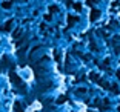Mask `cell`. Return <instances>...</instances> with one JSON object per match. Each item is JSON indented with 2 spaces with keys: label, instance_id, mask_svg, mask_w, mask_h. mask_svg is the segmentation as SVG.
Masks as SVG:
<instances>
[{
  "label": "cell",
  "instance_id": "52a82bcc",
  "mask_svg": "<svg viewBox=\"0 0 120 112\" xmlns=\"http://www.w3.org/2000/svg\"><path fill=\"white\" fill-rule=\"evenodd\" d=\"M49 11H51V12H56V11H57V6H51Z\"/></svg>",
  "mask_w": 120,
  "mask_h": 112
},
{
  "label": "cell",
  "instance_id": "3957f363",
  "mask_svg": "<svg viewBox=\"0 0 120 112\" xmlns=\"http://www.w3.org/2000/svg\"><path fill=\"white\" fill-rule=\"evenodd\" d=\"M99 15H100V11H97V9H92L91 11V20H97Z\"/></svg>",
  "mask_w": 120,
  "mask_h": 112
},
{
  "label": "cell",
  "instance_id": "8992f818",
  "mask_svg": "<svg viewBox=\"0 0 120 112\" xmlns=\"http://www.w3.org/2000/svg\"><path fill=\"white\" fill-rule=\"evenodd\" d=\"M9 6H11L9 2H5V3H3V8H9Z\"/></svg>",
  "mask_w": 120,
  "mask_h": 112
},
{
  "label": "cell",
  "instance_id": "5b68a950",
  "mask_svg": "<svg viewBox=\"0 0 120 112\" xmlns=\"http://www.w3.org/2000/svg\"><path fill=\"white\" fill-rule=\"evenodd\" d=\"M68 22H69V25L75 23V22H77V17H69V18H68Z\"/></svg>",
  "mask_w": 120,
  "mask_h": 112
},
{
  "label": "cell",
  "instance_id": "ba28073f",
  "mask_svg": "<svg viewBox=\"0 0 120 112\" xmlns=\"http://www.w3.org/2000/svg\"><path fill=\"white\" fill-rule=\"evenodd\" d=\"M19 35H20V29H19V31H15V32H14V37H19Z\"/></svg>",
  "mask_w": 120,
  "mask_h": 112
},
{
  "label": "cell",
  "instance_id": "9c48e42d",
  "mask_svg": "<svg viewBox=\"0 0 120 112\" xmlns=\"http://www.w3.org/2000/svg\"><path fill=\"white\" fill-rule=\"evenodd\" d=\"M74 8H75L77 11H80V5H79V3H75V5H74Z\"/></svg>",
  "mask_w": 120,
  "mask_h": 112
},
{
  "label": "cell",
  "instance_id": "7a4b0ae2",
  "mask_svg": "<svg viewBox=\"0 0 120 112\" xmlns=\"http://www.w3.org/2000/svg\"><path fill=\"white\" fill-rule=\"evenodd\" d=\"M12 112H23V106L20 103H14V108H12Z\"/></svg>",
  "mask_w": 120,
  "mask_h": 112
},
{
  "label": "cell",
  "instance_id": "6da1fadb",
  "mask_svg": "<svg viewBox=\"0 0 120 112\" xmlns=\"http://www.w3.org/2000/svg\"><path fill=\"white\" fill-rule=\"evenodd\" d=\"M11 81H12L14 84H22V80L17 77V75H15L14 72H11Z\"/></svg>",
  "mask_w": 120,
  "mask_h": 112
},
{
  "label": "cell",
  "instance_id": "277c9868",
  "mask_svg": "<svg viewBox=\"0 0 120 112\" xmlns=\"http://www.w3.org/2000/svg\"><path fill=\"white\" fill-rule=\"evenodd\" d=\"M11 25H12V20H9V22H8L6 25H5V29H3V31H9V28H11Z\"/></svg>",
  "mask_w": 120,
  "mask_h": 112
}]
</instances>
